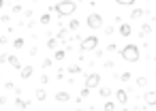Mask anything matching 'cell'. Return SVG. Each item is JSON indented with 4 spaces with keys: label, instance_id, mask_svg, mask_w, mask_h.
<instances>
[{
    "label": "cell",
    "instance_id": "7c38bea8",
    "mask_svg": "<svg viewBox=\"0 0 156 111\" xmlns=\"http://www.w3.org/2000/svg\"><path fill=\"white\" fill-rule=\"evenodd\" d=\"M130 32H133V28H130V24H122L120 26V34L126 39V36H130Z\"/></svg>",
    "mask_w": 156,
    "mask_h": 111
},
{
    "label": "cell",
    "instance_id": "5bb4252c",
    "mask_svg": "<svg viewBox=\"0 0 156 111\" xmlns=\"http://www.w3.org/2000/svg\"><path fill=\"white\" fill-rule=\"evenodd\" d=\"M15 107H17V109H28V107H30V100H22V98L17 96V98H15Z\"/></svg>",
    "mask_w": 156,
    "mask_h": 111
},
{
    "label": "cell",
    "instance_id": "d6a6232c",
    "mask_svg": "<svg viewBox=\"0 0 156 111\" xmlns=\"http://www.w3.org/2000/svg\"><path fill=\"white\" fill-rule=\"evenodd\" d=\"M5 88H7V90H15V85H13L11 81H7V83H5Z\"/></svg>",
    "mask_w": 156,
    "mask_h": 111
},
{
    "label": "cell",
    "instance_id": "5b68a950",
    "mask_svg": "<svg viewBox=\"0 0 156 111\" xmlns=\"http://www.w3.org/2000/svg\"><path fill=\"white\" fill-rule=\"evenodd\" d=\"M98 83H101V75H98V73H88V75H86V88H88V90L98 88Z\"/></svg>",
    "mask_w": 156,
    "mask_h": 111
},
{
    "label": "cell",
    "instance_id": "7402d4cb",
    "mask_svg": "<svg viewBox=\"0 0 156 111\" xmlns=\"http://www.w3.org/2000/svg\"><path fill=\"white\" fill-rule=\"evenodd\" d=\"M137 85H139V88H145V85H147V79H145L143 75H141V77H137Z\"/></svg>",
    "mask_w": 156,
    "mask_h": 111
},
{
    "label": "cell",
    "instance_id": "f1b7e54d",
    "mask_svg": "<svg viewBox=\"0 0 156 111\" xmlns=\"http://www.w3.org/2000/svg\"><path fill=\"white\" fill-rule=\"evenodd\" d=\"M120 79H122V81H128V79H130V73H122Z\"/></svg>",
    "mask_w": 156,
    "mask_h": 111
},
{
    "label": "cell",
    "instance_id": "9c48e42d",
    "mask_svg": "<svg viewBox=\"0 0 156 111\" xmlns=\"http://www.w3.org/2000/svg\"><path fill=\"white\" fill-rule=\"evenodd\" d=\"M150 32H152V24H150V22H145V24H141V30H139V36L143 39V36H147Z\"/></svg>",
    "mask_w": 156,
    "mask_h": 111
},
{
    "label": "cell",
    "instance_id": "d590c367",
    "mask_svg": "<svg viewBox=\"0 0 156 111\" xmlns=\"http://www.w3.org/2000/svg\"><path fill=\"white\" fill-rule=\"evenodd\" d=\"M77 111H83V109H77Z\"/></svg>",
    "mask_w": 156,
    "mask_h": 111
},
{
    "label": "cell",
    "instance_id": "2e32d148",
    "mask_svg": "<svg viewBox=\"0 0 156 111\" xmlns=\"http://www.w3.org/2000/svg\"><path fill=\"white\" fill-rule=\"evenodd\" d=\"M34 96H37V100H45V98H47V92H45V90H43V88H39V90H37V94H34Z\"/></svg>",
    "mask_w": 156,
    "mask_h": 111
},
{
    "label": "cell",
    "instance_id": "6da1fadb",
    "mask_svg": "<svg viewBox=\"0 0 156 111\" xmlns=\"http://www.w3.org/2000/svg\"><path fill=\"white\" fill-rule=\"evenodd\" d=\"M49 9L56 11L58 17H66V15H73V13H75L77 5H75V0H60L58 5H51Z\"/></svg>",
    "mask_w": 156,
    "mask_h": 111
},
{
    "label": "cell",
    "instance_id": "4dcf8cb0",
    "mask_svg": "<svg viewBox=\"0 0 156 111\" xmlns=\"http://www.w3.org/2000/svg\"><path fill=\"white\" fill-rule=\"evenodd\" d=\"M0 22H2V24H9V22H11V17H9V15H2V17H0Z\"/></svg>",
    "mask_w": 156,
    "mask_h": 111
},
{
    "label": "cell",
    "instance_id": "277c9868",
    "mask_svg": "<svg viewBox=\"0 0 156 111\" xmlns=\"http://www.w3.org/2000/svg\"><path fill=\"white\" fill-rule=\"evenodd\" d=\"M86 24H88L90 30H98V28H103V17L98 13H90L88 19H86Z\"/></svg>",
    "mask_w": 156,
    "mask_h": 111
},
{
    "label": "cell",
    "instance_id": "30bf717a",
    "mask_svg": "<svg viewBox=\"0 0 156 111\" xmlns=\"http://www.w3.org/2000/svg\"><path fill=\"white\" fill-rule=\"evenodd\" d=\"M56 100L58 102H66V100H71V94L64 92V90H60V92H56Z\"/></svg>",
    "mask_w": 156,
    "mask_h": 111
},
{
    "label": "cell",
    "instance_id": "836d02e7",
    "mask_svg": "<svg viewBox=\"0 0 156 111\" xmlns=\"http://www.w3.org/2000/svg\"><path fill=\"white\" fill-rule=\"evenodd\" d=\"M7 58H9V56H7V54H2V56H0V62H7Z\"/></svg>",
    "mask_w": 156,
    "mask_h": 111
},
{
    "label": "cell",
    "instance_id": "d6986e66",
    "mask_svg": "<svg viewBox=\"0 0 156 111\" xmlns=\"http://www.w3.org/2000/svg\"><path fill=\"white\" fill-rule=\"evenodd\" d=\"M98 94H101L103 98H109V96H111V90H109V88H101V90H98Z\"/></svg>",
    "mask_w": 156,
    "mask_h": 111
},
{
    "label": "cell",
    "instance_id": "cb8c5ba5",
    "mask_svg": "<svg viewBox=\"0 0 156 111\" xmlns=\"http://www.w3.org/2000/svg\"><path fill=\"white\" fill-rule=\"evenodd\" d=\"M13 47H15V49H22V47H24V39H15V41H13Z\"/></svg>",
    "mask_w": 156,
    "mask_h": 111
},
{
    "label": "cell",
    "instance_id": "52a82bcc",
    "mask_svg": "<svg viewBox=\"0 0 156 111\" xmlns=\"http://www.w3.org/2000/svg\"><path fill=\"white\" fill-rule=\"evenodd\" d=\"M115 100H118L120 105H126V102H128V94H126V90H115Z\"/></svg>",
    "mask_w": 156,
    "mask_h": 111
},
{
    "label": "cell",
    "instance_id": "e0dca14e",
    "mask_svg": "<svg viewBox=\"0 0 156 111\" xmlns=\"http://www.w3.org/2000/svg\"><path fill=\"white\" fill-rule=\"evenodd\" d=\"M58 41H69V30H60L58 32Z\"/></svg>",
    "mask_w": 156,
    "mask_h": 111
},
{
    "label": "cell",
    "instance_id": "8d00e7d4",
    "mask_svg": "<svg viewBox=\"0 0 156 111\" xmlns=\"http://www.w3.org/2000/svg\"><path fill=\"white\" fill-rule=\"evenodd\" d=\"M154 73H156V71H154Z\"/></svg>",
    "mask_w": 156,
    "mask_h": 111
},
{
    "label": "cell",
    "instance_id": "7a4b0ae2",
    "mask_svg": "<svg viewBox=\"0 0 156 111\" xmlns=\"http://www.w3.org/2000/svg\"><path fill=\"white\" fill-rule=\"evenodd\" d=\"M120 56H122V60L124 62H139V47L137 45H126V47H122L120 49Z\"/></svg>",
    "mask_w": 156,
    "mask_h": 111
},
{
    "label": "cell",
    "instance_id": "ba28073f",
    "mask_svg": "<svg viewBox=\"0 0 156 111\" xmlns=\"http://www.w3.org/2000/svg\"><path fill=\"white\" fill-rule=\"evenodd\" d=\"M32 73H34L32 66H22V68H20V77H22V79H30Z\"/></svg>",
    "mask_w": 156,
    "mask_h": 111
},
{
    "label": "cell",
    "instance_id": "f546056e",
    "mask_svg": "<svg viewBox=\"0 0 156 111\" xmlns=\"http://www.w3.org/2000/svg\"><path fill=\"white\" fill-rule=\"evenodd\" d=\"M88 96H90V90L83 88V90H81V98H88Z\"/></svg>",
    "mask_w": 156,
    "mask_h": 111
},
{
    "label": "cell",
    "instance_id": "484cf974",
    "mask_svg": "<svg viewBox=\"0 0 156 111\" xmlns=\"http://www.w3.org/2000/svg\"><path fill=\"white\" fill-rule=\"evenodd\" d=\"M79 71H81V68H79V66H75V64H73V66H69V73H73V75H77Z\"/></svg>",
    "mask_w": 156,
    "mask_h": 111
},
{
    "label": "cell",
    "instance_id": "603a6c76",
    "mask_svg": "<svg viewBox=\"0 0 156 111\" xmlns=\"http://www.w3.org/2000/svg\"><path fill=\"white\" fill-rule=\"evenodd\" d=\"M77 28H79V22H77V19H73V22L69 24V30H73V32H77Z\"/></svg>",
    "mask_w": 156,
    "mask_h": 111
},
{
    "label": "cell",
    "instance_id": "ac0fdd59",
    "mask_svg": "<svg viewBox=\"0 0 156 111\" xmlns=\"http://www.w3.org/2000/svg\"><path fill=\"white\" fill-rule=\"evenodd\" d=\"M64 58H66V51H62V49H58L54 54V60H64Z\"/></svg>",
    "mask_w": 156,
    "mask_h": 111
},
{
    "label": "cell",
    "instance_id": "44dd1931",
    "mask_svg": "<svg viewBox=\"0 0 156 111\" xmlns=\"http://www.w3.org/2000/svg\"><path fill=\"white\" fill-rule=\"evenodd\" d=\"M47 47L49 49H56L58 47V39H47Z\"/></svg>",
    "mask_w": 156,
    "mask_h": 111
},
{
    "label": "cell",
    "instance_id": "9a60e30c",
    "mask_svg": "<svg viewBox=\"0 0 156 111\" xmlns=\"http://www.w3.org/2000/svg\"><path fill=\"white\" fill-rule=\"evenodd\" d=\"M137 2V0H115V5H120V7H133Z\"/></svg>",
    "mask_w": 156,
    "mask_h": 111
},
{
    "label": "cell",
    "instance_id": "1f68e13d",
    "mask_svg": "<svg viewBox=\"0 0 156 111\" xmlns=\"http://www.w3.org/2000/svg\"><path fill=\"white\" fill-rule=\"evenodd\" d=\"M115 49H118V47H115L113 43H109V45H107V51H115Z\"/></svg>",
    "mask_w": 156,
    "mask_h": 111
},
{
    "label": "cell",
    "instance_id": "83f0119b",
    "mask_svg": "<svg viewBox=\"0 0 156 111\" xmlns=\"http://www.w3.org/2000/svg\"><path fill=\"white\" fill-rule=\"evenodd\" d=\"M49 66H51V58H45L43 60V68H49Z\"/></svg>",
    "mask_w": 156,
    "mask_h": 111
},
{
    "label": "cell",
    "instance_id": "4316f807",
    "mask_svg": "<svg viewBox=\"0 0 156 111\" xmlns=\"http://www.w3.org/2000/svg\"><path fill=\"white\" fill-rule=\"evenodd\" d=\"M41 24H43V26H45V24H49V15H47V13H45V15H41Z\"/></svg>",
    "mask_w": 156,
    "mask_h": 111
},
{
    "label": "cell",
    "instance_id": "ffe728a7",
    "mask_svg": "<svg viewBox=\"0 0 156 111\" xmlns=\"http://www.w3.org/2000/svg\"><path fill=\"white\" fill-rule=\"evenodd\" d=\"M103 109H105V111H113V109H115V102H113V100H107V102L103 105Z\"/></svg>",
    "mask_w": 156,
    "mask_h": 111
},
{
    "label": "cell",
    "instance_id": "e575fe53",
    "mask_svg": "<svg viewBox=\"0 0 156 111\" xmlns=\"http://www.w3.org/2000/svg\"><path fill=\"white\" fill-rule=\"evenodd\" d=\"M2 7H5V0H0V9H2Z\"/></svg>",
    "mask_w": 156,
    "mask_h": 111
},
{
    "label": "cell",
    "instance_id": "8fae6325",
    "mask_svg": "<svg viewBox=\"0 0 156 111\" xmlns=\"http://www.w3.org/2000/svg\"><path fill=\"white\" fill-rule=\"evenodd\" d=\"M145 15V9H133L130 11V19H141Z\"/></svg>",
    "mask_w": 156,
    "mask_h": 111
},
{
    "label": "cell",
    "instance_id": "d4e9b609",
    "mask_svg": "<svg viewBox=\"0 0 156 111\" xmlns=\"http://www.w3.org/2000/svg\"><path fill=\"white\" fill-rule=\"evenodd\" d=\"M113 32H115V28H113V26H105V34H107V36H111Z\"/></svg>",
    "mask_w": 156,
    "mask_h": 111
},
{
    "label": "cell",
    "instance_id": "4fadbf2b",
    "mask_svg": "<svg viewBox=\"0 0 156 111\" xmlns=\"http://www.w3.org/2000/svg\"><path fill=\"white\" fill-rule=\"evenodd\" d=\"M7 62H9L13 68H17V71L22 68V64H20V60H17V56H9V58H7Z\"/></svg>",
    "mask_w": 156,
    "mask_h": 111
},
{
    "label": "cell",
    "instance_id": "3957f363",
    "mask_svg": "<svg viewBox=\"0 0 156 111\" xmlns=\"http://www.w3.org/2000/svg\"><path fill=\"white\" fill-rule=\"evenodd\" d=\"M79 47H81V51H94V49L98 47V36L90 34V36L81 39V41H79Z\"/></svg>",
    "mask_w": 156,
    "mask_h": 111
},
{
    "label": "cell",
    "instance_id": "8992f818",
    "mask_svg": "<svg viewBox=\"0 0 156 111\" xmlns=\"http://www.w3.org/2000/svg\"><path fill=\"white\" fill-rule=\"evenodd\" d=\"M143 102H145L147 107H156V92H154V90H147V92L143 94Z\"/></svg>",
    "mask_w": 156,
    "mask_h": 111
}]
</instances>
